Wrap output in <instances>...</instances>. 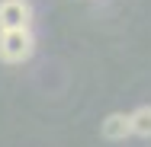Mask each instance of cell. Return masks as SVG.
Here are the masks:
<instances>
[{
	"instance_id": "cell-1",
	"label": "cell",
	"mask_w": 151,
	"mask_h": 147,
	"mask_svg": "<svg viewBox=\"0 0 151 147\" xmlns=\"http://www.w3.org/2000/svg\"><path fill=\"white\" fill-rule=\"evenodd\" d=\"M35 51V35L32 29H3L0 32V61L3 64H23Z\"/></svg>"
},
{
	"instance_id": "cell-2",
	"label": "cell",
	"mask_w": 151,
	"mask_h": 147,
	"mask_svg": "<svg viewBox=\"0 0 151 147\" xmlns=\"http://www.w3.org/2000/svg\"><path fill=\"white\" fill-rule=\"evenodd\" d=\"M32 23L29 0H0V32L3 29H26Z\"/></svg>"
},
{
	"instance_id": "cell-3",
	"label": "cell",
	"mask_w": 151,
	"mask_h": 147,
	"mask_svg": "<svg viewBox=\"0 0 151 147\" xmlns=\"http://www.w3.org/2000/svg\"><path fill=\"white\" fill-rule=\"evenodd\" d=\"M100 134L106 138V141H125L129 134H132V118L125 115V112H113V115L103 118V125H100Z\"/></svg>"
},
{
	"instance_id": "cell-4",
	"label": "cell",
	"mask_w": 151,
	"mask_h": 147,
	"mask_svg": "<svg viewBox=\"0 0 151 147\" xmlns=\"http://www.w3.org/2000/svg\"><path fill=\"white\" fill-rule=\"evenodd\" d=\"M129 118H132V134L151 138V106H138Z\"/></svg>"
}]
</instances>
